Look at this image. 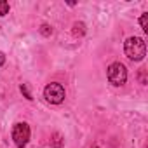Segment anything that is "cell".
<instances>
[{
    "mask_svg": "<svg viewBox=\"0 0 148 148\" xmlns=\"http://www.w3.org/2000/svg\"><path fill=\"white\" fill-rule=\"evenodd\" d=\"M5 63V56H4V52H0V66H2Z\"/></svg>",
    "mask_w": 148,
    "mask_h": 148,
    "instance_id": "obj_10",
    "label": "cell"
},
{
    "mask_svg": "<svg viewBox=\"0 0 148 148\" xmlns=\"http://www.w3.org/2000/svg\"><path fill=\"white\" fill-rule=\"evenodd\" d=\"M40 32H42L44 35H51V33H52V30H51V26H49V25H44Z\"/></svg>",
    "mask_w": 148,
    "mask_h": 148,
    "instance_id": "obj_9",
    "label": "cell"
},
{
    "mask_svg": "<svg viewBox=\"0 0 148 148\" xmlns=\"http://www.w3.org/2000/svg\"><path fill=\"white\" fill-rule=\"evenodd\" d=\"M12 139H14L18 148H25L28 145V141H30V127H28V124H25V122L16 124L14 129H12Z\"/></svg>",
    "mask_w": 148,
    "mask_h": 148,
    "instance_id": "obj_4",
    "label": "cell"
},
{
    "mask_svg": "<svg viewBox=\"0 0 148 148\" xmlns=\"http://www.w3.org/2000/svg\"><path fill=\"white\" fill-rule=\"evenodd\" d=\"M9 12V4L5 0H0V16H5Z\"/></svg>",
    "mask_w": 148,
    "mask_h": 148,
    "instance_id": "obj_6",
    "label": "cell"
},
{
    "mask_svg": "<svg viewBox=\"0 0 148 148\" xmlns=\"http://www.w3.org/2000/svg\"><path fill=\"white\" fill-rule=\"evenodd\" d=\"M139 23H141V28H143V32H148V23H146V12H145V14L141 16Z\"/></svg>",
    "mask_w": 148,
    "mask_h": 148,
    "instance_id": "obj_7",
    "label": "cell"
},
{
    "mask_svg": "<svg viewBox=\"0 0 148 148\" xmlns=\"http://www.w3.org/2000/svg\"><path fill=\"white\" fill-rule=\"evenodd\" d=\"M21 92H23V94H25V96H26V99H33V98H32V94H30V92H28V87H26V86H25V84H23V86H21Z\"/></svg>",
    "mask_w": 148,
    "mask_h": 148,
    "instance_id": "obj_8",
    "label": "cell"
},
{
    "mask_svg": "<svg viewBox=\"0 0 148 148\" xmlns=\"http://www.w3.org/2000/svg\"><path fill=\"white\" fill-rule=\"evenodd\" d=\"M86 33V25L84 23H75L73 25V35L75 37H82Z\"/></svg>",
    "mask_w": 148,
    "mask_h": 148,
    "instance_id": "obj_5",
    "label": "cell"
},
{
    "mask_svg": "<svg viewBox=\"0 0 148 148\" xmlns=\"http://www.w3.org/2000/svg\"><path fill=\"white\" fill-rule=\"evenodd\" d=\"M106 75H108V80L110 84L113 86H124L125 80H127V70L122 63H112L108 66V71H106Z\"/></svg>",
    "mask_w": 148,
    "mask_h": 148,
    "instance_id": "obj_2",
    "label": "cell"
},
{
    "mask_svg": "<svg viewBox=\"0 0 148 148\" xmlns=\"http://www.w3.org/2000/svg\"><path fill=\"white\" fill-rule=\"evenodd\" d=\"M44 96L49 103L52 105H59L63 99H64V87L58 82H52V84H47L45 89H44Z\"/></svg>",
    "mask_w": 148,
    "mask_h": 148,
    "instance_id": "obj_3",
    "label": "cell"
},
{
    "mask_svg": "<svg viewBox=\"0 0 148 148\" xmlns=\"http://www.w3.org/2000/svg\"><path fill=\"white\" fill-rule=\"evenodd\" d=\"M91 148H99V146H91Z\"/></svg>",
    "mask_w": 148,
    "mask_h": 148,
    "instance_id": "obj_11",
    "label": "cell"
},
{
    "mask_svg": "<svg viewBox=\"0 0 148 148\" xmlns=\"http://www.w3.org/2000/svg\"><path fill=\"white\" fill-rule=\"evenodd\" d=\"M124 51H125V56L132 61H141L146 54V45L143 42V38L139 37H129L124 44Z\"/></svg>",
    "mask_w": 148,
    "mask_h": 148,
    "instance_id": "obj_1",
    "label": "cell"
}]
</instances>
